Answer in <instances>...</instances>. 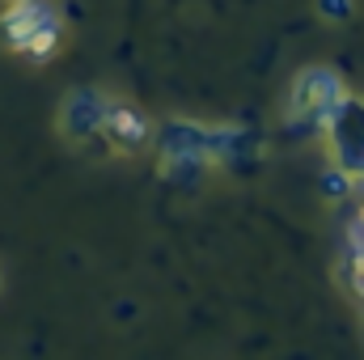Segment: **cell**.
Instances as JSON below:
<instances>
[{"mask_svg": "<svg viewBox=\"0 0 364 360\" xmlns=\"http://www.w3.org/2000/svg\"><path fill=\"white\" fill-rule=\"evenodd\" d=\"M0 26H4L9 47L21 51V55H30L34 64L51 60V51L60 47V34H64L55 9L47 0H13V9L0 17Z\"/></svg>", "mask_w": 364, "mask_h": 360, "instance_id": "1", "label": "cell"}, {"mask_svg": "<svg viewBox=\"0 0 364 360\" xmlns=\"http://www.w3.org/2000/svg\"><path fill=\"white\" fill-rule=\"evenodd\" d=\"M102 136H106L114 149L136 153V149H144V144H149L153 123H149L132 102H110V106H106V127H102Z\"/></svg>", "mask_w": 364, "mask_h": 360, "instance_id": "2", "label": "cell"}, {"mask_svg": "<svg viewBox=\"0 0 364 360\" xmlns=\"http://www.w3.org/2000/svg\"><path fill=\"white\" fill-rule=\"evenodd\" d=\"M106 106H110V97H102L93 90H77L64 102V132L77 136L81 144H90L93 136H102V127H106Z\"/></svg>", "mask_w": 364, "mask_h": 360, "instance_id": "3", "label": "cell"}, {"mask_svg": "<svg viewBox=\"0 0 364 360\" xmlns=\"http://www.w3.org/2000/svg\"><path fill=\"white\" fill-rule=\"evenodd\" d=\"M318 9H322L326 17H348V13H352V0H318Z\"/></svg>", "mask_w": 364, "mask_h": 360, "instance_id": "4", "label": "cell"}]
</instances>
